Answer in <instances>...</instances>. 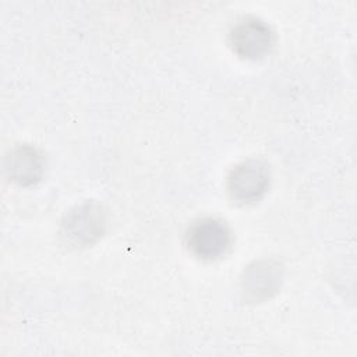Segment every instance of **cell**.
I'll return each mask as SVG.
<instances>
[{"label":"cell","mask_w":357,"mask_h":357,"mask_svg":"<svg viewBox=\"0 0 357 357\" xmlns=\"http://www.w3.org/2000/svg\"><path fill=\"white\" fill-rule=\"evenodd\" d=\"M105 227L102 206L95 201H84L66 213L60 234L68 247H88L103 236Z\"/></svg>","instance_id":"cell-1"},{"label":"cell","mask_w":357,"mask_h":357,"mask_svg":"<svg viewBox=\"0 0 357 357\" xmlns=\"http://www.w3.org/2000/svg\"><path fill=\"white\" fill-rule=\"evenodd\" d=\"M271 184L269 165L262 159H247L236 165L227 176V192L233 202L250 205L258 202Z\"/></svg>","instance_id":"cell-2"},{"label":"cell","mask_w":357,"mask_h":357,"mask_svg":"<svg viewBox=\"0 0 357 357\" xmlns=\"http://www.w3.org/2000/svg\"><path fill=\"white\" fill-rule=\"evenodd\" d=\"M233 237L229 226L216 218L194 222L185 233L188 251L201 261H216L227 254Z\"/></svg>","instance_id":"cell-3"},{"label":"cell","mask_w":357,"mask_h":357,"mask_svg":"<svg viewBox=\"0 0 357 357\" xmlns=\"http://www.w3.org/2000/svg\"><path fill=\"white\" fill-rule=\"evenodd\" d=\"M229 42L233 52L247 60L265 57L275 43L272 28L258 17L241 18L230 31Z\"/></svg>","instance_id":"cell-4"},{"label":"cell","mask_w":357,"mask_h":357,"mask_svg":"<svg viewBox=\"0 0 357 357\" xmlns=\"http://www.w3.org/2000/svg\"><path fill=\"white\" fill-rule=\"evenodd\" d=\"M283 268L272 259L252 262L241 279V287L250 301H264L273 296L280 287Z\"/></svg>","instance_id":"cell-5"},{"label":"cell","mask_w":357,"mask_h":357,"mask_svg":"<svg viewBox=\"0 0 357 357\" xmlns=\"http://www.w3.org/2000/svg\"><path fill=\"white\" fill-rule=\"evenodd\" d=\"M6 170L10 180L18 185H32L43 176V158L36 148L31 145H18L7 155Z\"/></svg>","instance_id":"cell-6"}]
</instances>
